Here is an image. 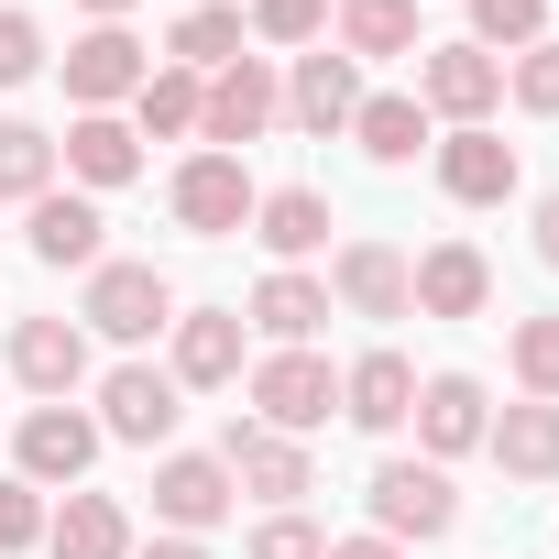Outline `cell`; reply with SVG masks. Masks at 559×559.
<instances>
[{"mask_svg":"<svg viewBox=\"0 0 559 559\" xmlns=\"http://www.w3.org/2000/svg\"><path fill=\"white\" fill-rule=\"evenodd\" d=\"M274 121H286V78H274L263 56H230V67L209 78V99H198V143H209V154H241V143H263Z\"/></svg>","mask_w":559,"mask_h":559,"instance_id":"1","label":"cell"},{"mask_svg":"<svg viewBox=\"0 0 559 559\" xmlns=\"http://www.w3.org/2000/svg\"><path fill=\"white\" fill-rule=\"evenodd\" d=\"M417 110L450 121V132L493 121L504 110V56H483V45H417Z\"/></svg>","mask_w":559,"mask_h":559,"instance_id":"2","label":"cell"},{"mask_svg":"<svg viewBox=\"0 0 559 559\" xmlns=\"http://www.w3.org/2000/svg\"><path fill=\"white\" fill-rule=\"evenodd\" d=\"M252 198H263V187H252V165H241V154H209V143H198V154L176 165V187H165L176 230H198V241H230V230H252Z\"/></svg>","mask_w":559,"mask_h":559,"instance_id":"3","label":"cell"},{"mask_svg":"<svg viewBox=\"0 0 559 559\" xmlns=\"http://www.w3.org/2000/svg\"><path fill=\"white\" fill-rule=\"evenodd\" d=\"M78 330H99V341H154V330H176V286H165L154 263H88Z\"/></svg>","mask_w":559,"mask_h":559,"instance_id":"4","label":"cell"},{"mask_svg":"<svg viewBox=\"0 0 559 559\" xmlns=\"http://www.w3.org/2000/svg\"><path fill=\"white\" fill-rule=\"evenodd\" d=\"M450 526H461V493H450L439 461H384V472H373V537L428 548V537H450Z\"/></svg>","mask_w":559,"mask_h":559,"instance_id":"5","label":"cell"},{"mask_svg":"<svg viewBox=\"0 0 559 559\" xmlns=\"http://www.w3.org/2000/svg\"><path fill=\"white\" fill-rule=\"evenodd\" d=\"M219 472H230L252 504H274V515H286L297 493H319V472H308V439L263 428V417H230V439H219Z\"/></svg>","mask_w":559,"mask_h":559,"instance_id":"6","label":"cell"},{"mask_svg":"<svg viewBox=\"0 0 559 559\" xmlns=\"http://www.w3.org/2000/svg\"><path fill=\"white\" fill-rule=\"evenodd\" d=\"M176 417H187V395H176V373H165V362H110V373H99V439L165 450V439H176Z\"/></svg>","mask_w":559,"mask_h":559,"instance_id":"7","label":"cell"},{"mask_svg":"<svg viewBox=\"0 0 559 559\" xmlns=\"http://www.w3.org/2000/svg\"><path fill=\"white\" fill-rule=\"evenodd\" d=\"M252 406H263V428L308 439V428L341 417V373H330L319 352H263V362H252Z\"/></svg>","mask_w":559,"mask_h":559,"instance_id":"8","label":"cell"},{"mask_svg":"<svg viewBox=\"0 0 559 559\" xmlns=\"http://www.w3.org/2000/svg\"><path fill=\"white\" fill-rule=\"evenodd\" d=\"M12 461H23V483H34V493H56V483L78 493V483H88V461H99V417H88V406H34V417L12 428Z\"/></svg>","mask_w":559,"mask_h":559,"instance_id":"9","label":"cell"},{"mask_svg":"<svg viewBox=\"0 0 559 559\" xmlns=\"http://www.w3.org/2000/svg\"><path fill=\"white\" fill-rule=\"evenodd\" d=\"M176 395H219V384H241V352H252V330H241V308H176Z\"/></svg>","mask_w":559,"mask_h":559,"instance_id":"10","label":"cell"},{"mask_svg":"<svg viewBox=\"0 0 559 559\" xmlns=\"http://www.w3.org/2000/svg\"><path fill=\"white\" fill-rule=\"evenodd\" d=\"M230 504H241V483L219 472V450H165V461H154V515H165V537H209Z\"/></svg>","mask_w":559,"mask_h":559,"instance_id":"11","label":"cell"},{"mask_svg":"<svg viewBox=\"0 0 559 559\" xmlns=\"http://www.w3.org/2000/svg\"><path fill=\"white\" fill-rule=\"evenodd\" d=\"M56 67H67V99H78V110H121V99L154 78V56H143L121 23H88V34H78Z\"/></svg>","mask_w":559,"mask_h":559,"instance_id":"12","label":"cell"},{"mask_svg":"<svg viewBox=\"0 0 559 559\" xmlns=\"http://www.w3.org/2000/svg\"><path fill=\"white\" fill-rule=\"evenodd\" d=\"M428 154H439V187H450L461 209H504V198L526 187V165H515V143H504L493 121H472V132H439Z\"/></svg>","mask_w":559,"mask_h":559,"instance_id":"13","label":"cell"},{"mask_svg":"<svg viewBox=\"0 0 559 559\" xmlns=\"http://www.w3.org/2000/svg\"><path fill=\"white\" fill-rule=\"evenodd\" d=\"M330 308H352V319H417L406 252H395V241H341V252H330Z\"/></svg>","mask_w":559,"mask_h":559,"instance_id":"14","label":"cell"},{"mask_svg":"<svg viewBox=\"0 0 559 559\" xmlns=\"http://www.w3.org/2000/svg\"><path fill=\"white\" fill-rule=\"evenodd\" d=\"M99 230H110V219H99V198H88V187H45V198L23 209V241H34V263H56V274L110 263V252H99Z\"/></svg>","mask_w":559,"mask_h":559,"instance_id":"15","label":"cell"},{"mask_svg":"<svg viewBox=\"0 0 559 559\" xmlns=\"http://www.w3.org/2000/svg\"><path fill=\"white\" fill-rule=\"evenodd\" d=\"M319 319H330V274H308V263H274L252 286V308H241V330H263L274 352H308Z\"/></svg>","mask_w":559,"mask_h":559,"instance_id":"16","label":"cell"},{"mask_svg":"<svg viewBox=\"0 0 559 559\" xmlns=\"http://www.w3.org/2000/svg\"><path fill=\"white\" fill-rule=\"evenodd\" d=\"M56 165H67L88 198H110V187H132V176H143V132H132L121 110H78V121H67V143H56Z\"/></svg>","mask_w":559,"mask_h":559,"instance_id":"17","label":"cell"},{"mask_svg":"<svg viewBox=\"0 0 559 559\" xmlns=\"http://www.w3.org/2000/svg\"><path fill=\"white\" fill-rule=\"evenodd\" d=\"M406 428H417V450H428V461L450 472L461 450H483L493 406H483V384H472V373H428V384H417V417H406Z\"/></svg>","mask_w":559,"mask_h":559,"instance_id":"18","label":"cell"},{"mask_svg":"<svg viewBox=\"0 0 559 559\" xmlns=\"http://www.w3.org/2000/svg\"><path fill=\"white\" fill-rule=\"evenodd\" d=\"M12 384H34L45 406H67L88 384V330L78 319H23L12 330Z\"/></svg>","mask_w":559,"mask_h":559,"instance_id":"19","label":"cell"},{"mask_svg":"<svg viewBox=\"0 0 559 559\" xmlns=\"http://www.w3.org/2000/svg\"><path fill=\"white\" fill-rule=\"evenodd\" d=\"M406 286H417V319H483L493 263H483L472 241H428V252L406 263Z\"/></svg>","mask_w":559,"mask_h":559,"instance_id":"20","label":"cell"},{"mask_svg":"<svg viewBox=\"0 0 559 559\" xmlns=\"http://www.w3.org/2000/svg\"><path fill=\"white\" fill-rule=\"evenodd\" d=\"M352 110H362V67H352L341 45H330V56H297V78H286V121L330 143V132H352Z\"/></svg>","mask_w":559,"mask_h":559,"instance_id":"21","label":"cell"},{"mask_svg":"<svg viewBox=\"0 0 559 559\" xmlns=\"http://www.w3.org/2000/svg\"><path fill=\"white\" fill-rule=\"evenodd\" d=\"M341 417L373 428V439H395V428L417 417V362H406V352H362V362L341 373Z\"/></svg>","mask_w":559,"mask_h":559,"instance_id":"22","label":"cell"},{"mask_svg":"<svg viewBox=\"0 0 559 559\" xmlns=\"http://www.w3.org/2000/svg\"><path fill=\"white\" fill-rule=\"evenodd\" d=\"M45 559H132V515H121V493H67L56 515H45Z\"/></svg>","mask_w":559,"mask_h":559,"instance_id":"23","label":"cell"},{"mask_svg":"<svg viewBox=\"0 0 559 559\" xmlns=\"http://www.w3.org/2000/svg\"><path fill=\"white\" fill-rule=\"evenodd\" d=\"M483 450L504 461V483H559V406H537V395H515L493 428H483Z\"/></svg>","mask_w":559,"mask_h":559,"instance_id":"24","label":"cell"},{"mask_svg":"<svg viewBox=\"0 0 559 559\" xmlns=\"http://www.w3.org/2000/svg\"><path fill=\"white\" fill-rule=\"evenodd\" d=\"M252 241H263L274 263L330 252V198H319V187H263V198H252Z\"/></svg>","mask_w":559,"mask_h":559,"instance_id":"25","label":"cell"},{"mask_svg":"<svg viewBox=\"0 0 559 559\" xmlns=\"http://www.w3.org/2000/svg\"><path fill=\"white\" fill-rule=\"evenodd\" d=\"M341 23V56L373 67V56H417V0H330Z\"/></svg>","mask_w":559,"mask_h":559,"instance_id":"26","label":"cell"},{"mask_svg":"<svg viewBox=\"0 0 559 559\" xmlns=\"http://www.w3.org/2000/svg\"><path fill=\"white\" fill-rule=\"evenodd\" d=\"M198 99H209V78L154 67V78L132 88V132H143V143H198Z\"/></svg>","mask_w":559,"mask_h":559,"instance_id":"27","label":"cell"},{"mask_svg":"<svg viewBox=\"0 0 559 559\" xmlns=\"http://www.w3.org/2000/svg\"><path fill=\"white\" fill-rule=\"evenodd\" d=\"M352 143H362L373 165H417V154H428V110H417V88L362 99V110H352Z\"/></svg>","mask_w":559,"mask_h":559,"instance_id":"28","label":"cell"},{"mask_svg":"<svg viewBox=\"0 0 559 559\" xmlns=\"http://www.w3.org/2000/svg\"><path fill=\"white\" fill-rule=\"evenodd\" d=\"M241 56V12L230 0H187V23L165 34V67H187V78H219Z\"/></svg>","mask_w":559,"mask_h":559,"instance_id":"29","label":"cell"},{"mask_svg":"<svg viewBox=\"0 0 559 559\" xmlns=\"http://www.w3.org/2000/svg\"><path fill=\"white\" fill-rule=\"evenodd\" d=\"M45 187H56V132L45 121H0V198L34 209Z\"/></svg>","mask_w":559,"mask_h":559,"instance_id":"30","label":"cell"},{"mask_svg":"<svg viewBox=\"0 0 559 559\" xmlns=\"http://www.w3.org/2000/svg\"><path fill=\"white\" fill-rule=\"evenodd\" d=\"M504 362H515V395H537V406H559V319H515V341H504Z\"/></svg>","mask_w":559,"mask_h":559,"instance_id":"31","label":"cell"},{"mask_svg":"<svg viewBox=\"0 0 559 559\" xmlns=\"http://www.w3.org/2000/svg\"><path fill=\"white\" fill-rule=\"evenodd\" d=\"M472 45L493 56H526V45H548V0H472Z\"/></svg>","mask_w":559,"mask_h":559,"instance_id":"32","label":"cell"},{"mask_svg":"<svg viewBox=\"0 0 559 559\" xmlns=\"http://www.w3.org/2000/svg\"><path fill=\"white\" fill-rule=\"evenodd\" d=\"M241 34H263V45H319V34H330V0H252Z\"/></svg>","mask_w":559,"mask_h":559,"instance_id":"33","label":"cell"},{"mask_svg":"<svg viewBox=\"0 0 559 559\" xmlns=\"http://www.w3.org/2000/svg\"><path fill=\"white\" fill-rule=\"evenodd\" d=\"M504 99H515L526 121H559V45H526V56L504 67Z\"/></svg>","mask_w":559,"mask_h":559,"instance_id":"34","label":"cell"},{"mask_svg":"<svg viewBox=\"0 0 559 559\" xmlns=\"http://www.w3.org/2000/svg\"><path fill=\"white\" fill-rule=\"evenodd\" d=\"M34 78H45V23L0 0V88H34Z\"/></svg>","mask_w":559,"mask_h":559,"instance_id":"35","label":"cell"},{"mask_svg":"<svg viewBox=\"0 0 559 559\" xmlns=\"http://www.w3.org/2000/svg\"><path fill=\"white\" fill-rule=\"evenodd\" d=\"M0 548H45V493L23 472H0Z\"/></svg>","mask_w":559,"mask_h":559,"instance_id":"36","label":"cell"},{"mask_svg":"<svg viewBox=\"0 0 559 559\" xmlns=\"http://www.w3.org/2000/svg\"><path fill=\"white\" fill-rule=\"evenodd\" d=\"M252 559H330V537L286 504V515H263V526H252Z\"/></svg>","mask_w":559,"mask_h":559,"instance_id":"37","label":"cell"},{"mask_svg":"<svg viewBox=\"0 0 559 559\" xmlns=\"http://www.w3.org/2000/svg\"><path fill=\"white\" fill-rule=\"evenodd\" d=\"M537 263H548V274H559V187H548V198H537Z\"/></svg>","mask_w":559,"mask_h":559,"instance_id":"38","label":"cell"},{"mask_svg":"<svg viewBox=\"0 0 559 559\" xmlns=\"http://www.w3.org/2000/svg\"><path fill=\"white\" fill-rule=\"evenodd\" d=\"M330 559H406L395 537H330Z\"/></svg>","mask_w":559,"mask_h":559,"instance_id":"39","label":"cell"},{"mask_svg":"<svg viewBox=\"0 0 559 559\" xmlns=\"http://www.w3.org/2000/svg\"><path fill=\"white\" fill-rule=\"evenodd\" d=\"M132 559H209L198 537H154V548H132Z\"/></svg>","mask_w":559,"mask_h":559,"instance_id":"40","label":"cell"},{"mask_svg":"<svg viewBox=\"0 0 559 559\" xmlns=\"http://www.w3.org/2000/svg\"><path fill=\"white\" fill-rule=\"evenodd\" d=\"M78 12H88V23H132V0H78Z\"/></svg>","mask_w":559,"mask_h":559,"instance_id":"41","label":"cell"}]
</instances>
